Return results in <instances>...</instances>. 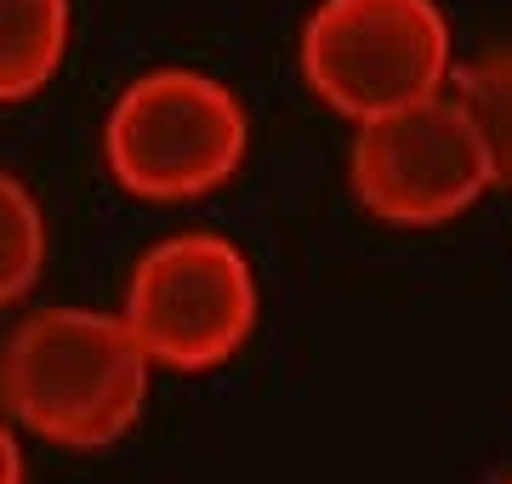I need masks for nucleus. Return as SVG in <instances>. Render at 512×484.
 I'll list each match as a JSON object with an SVG mask.
<instances>
[{
	"label": "nucleus",
	"instance_id": "1",
	"mask_svg": "<svg viewBox=\"0 0 512 484\" xmlns=\"http://www.w3.org/2000/svg\"><path fill=\"white\" fill-rule=\"evenodd\" d=\"M154 365L120 308L57 302L0 342V416L57 450H114L148 410Z\"/></svg>",
	"mask_w": 512,
	"mask_h": 484
},
{
	"label": "nucleus",
	"instance_id": "2",
	"mask_svg": "<svg viewBox=\"0 0 512 484\" xmlns=\"http://www.w3.org/2000/svg\"><path fill=\"white\" fill-rule=\"evenodd\" d=\"M251 114L228 80L165 63L126 80L103 120V166L131 200L188 205L239 177Z\"/></svg>",
	"mask_w": 512,
	"mask_h": 484
},
{
	"label": "nucleus",
	"instance_id": "3",
	"mask_svg": "<svg viewBox=\"0 0 512 484\" xmlns=\"http://www.w3.org/2000/svg\"><path fill=\"white\" fill-rule=\"evenodd\" d=\"M296 63L330 114L365 126L450 92L456 35L439 0H313Z\"/></svg>",
	"mask_w": 512,
	"mask_h": 484
},
{
	"label": "nucleus",
	"instance_id": "4",
	"mask_svg": "<svg viewBox=\"0 0 512 484\" xmlns=\"http://www.w3.org/2000/svg\"><path fill=\"white\" fill-rule=\"evenodd\" d=\"M262 291L256 268L234 240L188 228L165 234L131 262L120 319L154 371L205 376L222 371L251 342Z\"/></svg>",
	"mask_w": 512,
	"mask_h": 484
},
{
	"label": "nucleus",
	"instance_id": "5",
	"mask_svg": "<svg viewBox=\"0 0 512 484\" xmlns=\"http://www.w3.org/2000/svg\"><path fill=\"white\" fill-rule=\"evenodd\" d=\"M348 183L353 200L387 228H444L501 188L473 120L450 92L353 126Z\"/></svg>",
	"mask_w": 512,
	"mask_h": 484
},
{
	"label": "nucleus",
	"instance_id": "6",
	"mask_svg": "<svg viewBox=\"0 0 512 484\" xmlns=\"http://www.w3.org/2000/svg\"><path fill=\"white\" fill-rule=\"evenodd\" d=\"M69 40V0H0V109L46 92L69 63Z\"/></svg>",
	"mask_w": 512,
	"mask_h": 484
},
{
	"label": "nucleus",
	"instance_id": "7",
	"mask_svg": "<svg viewBox=\"0 0 512 484\" xmlns=\"http://www.w3.org/2000/svg\"><path fill=\"white\" fill-rule=\"evenodd\" d=\"M450 97H456V109L473 120L478 143L490 154L495 183L512 188V40L478 52L473 63H456Z\"/></svg>",
	"mask_w": 512,
	"mask_h": 484
},
{
	"label": "nucleus",
	"instance_id": "8",
	"mask_svg": "<svg viewBox=\"0 0 512 484\" xmlns=\"http://www.w3.org/2000/svg\"><path fill=\"white\" fill-rule=\"evenodd\" d=\"M46 251H52V234H46V211H40L35 188L18 171L0 166V314L18 308L40 285Z\"/></svg>",
	"mask_w": 512,
	"mask_h": 484
},
{
	"label": "nucleus",
	"instance_id": "9",
	"mask_svg": "<svg viewBox=\"0 0 512 484\" xmlns=\"http://www.w3.org/2000/svg\"><path fill=\"white\" fill-rule=\"evenodd\" d=\"M0 484H29V456H23V433L0 416Z\"/></svg>",
	"mask_w": 512,
	"mask_h": 484
},
{
	"label": "nucleus",
	"instance_id": "10",
	"mask_svg": "<svg viewBox=\"0 0 512 484\" xmlns=\"http://www.w3.org/2000/svg\"><path fill=\"white\" fill-rule=\"evenodd\" d=\"M501 484H512V479H501Z\"/></svg>",
	"mask_w": 512,
	"mask_h": 484
}]
</instances>
